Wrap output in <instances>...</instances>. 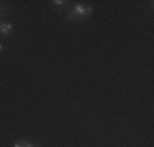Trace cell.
<instances>
[{"label": "cell", "mask_w": 154, "mask_h": 147, "mask_svg": "<svg viewBox=\"0 0 154 147\" xmlns=\"http://www.w3.org/2000/svg\"><path fill=\"white\" fill-rule=\"evenodd\" d=\"M13 31V25H10V23H2L0 25V33L2 34H10V33Z\"/></svg>", "instance_id": "2"}, {"label": "cell", "mask_w": 154, "mask_h": 147, "mask_svg": "<svg viewBox=\"0 0 154 147\" xmlns=\"http://www.w3.org/2000/svg\"><path fill=\"white\" fill-rule=\"evenodd\" d=\"M2 49H3V46H2V44H0V52H2Z\"/></svg>", "instance_id": "6"}, {"label": "cell", "mask_w": 154, "mask_h": 147, "mask_svg": "<svg viewBox=\"0 0 154 147\" xmlns=\"http://www.w3.org/2000/svg\"><path fill=\"white\" fill-rule=\"evenodd\" d=\"M25 146H26V142H25V141H18L13 147H25Z\"/></svg>", "instance_id": "3"}, {"label": "cell", "mask_w": 154, "mask_h": 147, "mask_svg": "<svg viewBox=\"0 0 154 147\" xmlns=\"http://www.w3.org/2000/svg\"><path fill=\"white\" fill-rule=\"evenodd\" d=\"M25 147H35V146H33V144H30V142H26V146H25Z\"/></svg>", "instance_id": "5"}, {"label": "cell", "mask_w": 154, "mask_h": 147, "mask_svg": "<svg viewBox=\"0 0 154 147\" xmlns=\"http://www.w3.org/2000/svg\"><path fill=\"white\" fill-rule=\"evenodd\" d=\"M53 3H54V5H56V7H61V5H64L66 2H62V0H54Z\"/></svg>", "instance_id": "4"}, {"label": "cell", "mask_w": 154, "mask_h": 147, "mask_svg": "<svg viewBox=\"0 0 154 147\" xmlns=\"http://www.w3.org/2000/svg\"><path fill=\"white\" fill-rule=\"evenodd\" d=\"M89 13H92V8L90 7H84V5H75L72 8V12L67 15L69 20H79V18H84L87 16Z\"/></svg>", "instance_id": "1"}]
</instances>
